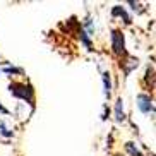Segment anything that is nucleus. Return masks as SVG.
Returning a JSON list of instances; mask_svg holds the SVG:
<instances>
[{
  "mask_svg": "<svg viewBox=\"0 0 156 156\" xmlns=\"http://www.w3.org/2000/svg\"><path fill=\"white\" fill-rule=\"evenodd\" d=\"M9 93L17 100L26 101L33 110H34V103H36V93H34V87L29 83H21V81H12L9 84Z\"/></svg>",
  "mask_w": 156,
  "mask_h": 156,
  "instance_id": "1",
  "label": "nucleus"
},
{
  "mask_svg": "<svg viewBox=\"0 0 156 156\" xmlns=\"http://www.w3.org/2000/svg\"><path fill=\"white\" fill-rule=\"evenodd\" d=\"M110 41H112V51H113L117 57L124 58L127 57V50H125V36H124V31L120 28H113L110 33Z\"/></svg>",
  "mask_w": 156,
  "mask_h": 156,
  "instance_id": "2",
  "label": "nucleus"
},
{
  "mask_svg": "<svg viewBox=\"0 0 156 156\" xmlns=\"http://www.w3.org/2000/svg\"><path fill=\"white\" fill-rule=\"evenodd\" d=\"M137 108L142 115H153L154 113V105L153 98L147 93H139L137 94Z\"/></svg>",
  "mask_w": 156,
  "mask_h": 156,
  "instance_id": "3",
  "label": "nucleus"
},
{
  "mask_svg": "<svg viewBox=\"0 0 156 156\" xmlns=\"http://www.w3.org/2000/svg\"><path fill=\"white\" fill-rule=\"evenodd\" d=\"M112 17H120V19H124V24H125V26H129V24L132 23L130 16L127 14L125 7H122V5H115L113 9H112Z\"/></svg>",
  "mask_w": 156,
  "mask_h": 156,
  "instance_id": "4",
  "label": "nucleus"
},
{
  "mask_svg": "<svg viewBox=\"0 0 156 156\" xmlns=\"http://www.w3.org/2000/svg\"><path fill=\"white\" fill-rule=\"evenodd\" d=\"M115 120L119 122V124H122L125 120V113H124V100L122 98H117V101H115Z\"/></svg>",
  "mask_w": 156,
  "mask_h": 156,
  "instance_id": "5",
  "label": "nucleus"
},
{
  "mask_svg": "<svg viewBox=\"0 0 156 156\" xmlns=\"http://www.w3.org/2000/svg\"><path fill=\"white\" fill-rule=\"evenodd\" d=\"M0 70L7 76H23L24 69L23 67H14V65H5V67H0Z\"/></svg>",
  "mask_w": 156,
  "mask_h": 156,
  "instance_id": "6",
  "label": "nucleus"
},
{
  "mask_svg": "<svg viewBox=\"0 0 156 156\" xmlns=\"http://www.w3.org/2000/svg\"><path fill=\"white\" fill-rule=\"evenodd\" d=\"M103 86H105V96L110 100L112 98V79H110V72L108 70L103 72Z\"/></svg>",
  "mask_w": 156,
  "mask_h": 156,
  "instance_id": "7",
  "label": "nucleus"
},
{
  "mask_svg": "<svg viewBox=\"0 0 156 156\" xmlns=\"http://www.w3.org/2000/svg\"><path fill=\"white\" fill-rule=\"evenodd\" d=\"M125 151H127L130 156H144L141 151H139V147L136 146V142H125Z\"/></svg>",
  "mask_w": 156,
  "mask_h": 156,
  "instance_id": "8",
  "label": "nucleus"
},
{
  "mask_svg": "<svg viewBox=\"0 0 156 156\" xmlns=\"http://www.w3.org/2000/svg\"><path fill=\"white\" fill-rule=\"evenodd\" d=\"M0 136H2V137H7V139L14 136V132H12V130H10V129L5 125L4 120H0Z\"/></svg>",
  "mask_w": 156,
  "mask_h": 156,
  "instance_id": "9",
  "label": "nucleus"
},
{
  "mask_svg": "<svg viewBox=\"0 0 156 156\" xmlns=\"http://www.w3.org/2000/svg\"><path fill=\"white\" fill-rule=\"evenodd\" d=\"M127 4L132 7L134 12H137V14H142V12H144V9H142V5H141V4H136V2H127Z\"/></svg>",
  "mask_w": 156,
  "mask_h": 156,
  "instance_id": "10",
  "label": "nucleus"
},
{
  "mask_svg": "<svg viewBox=\"0 0 156 156\" xmlns=\"http://www.w3.org/2000/svg\"><path fill=\"white\" fill-rule=\"evenodd\" d=\"M0 113H4V115H9V113H10V112H9V110H7V108H5V106H4V105H2V103H0Z\"/></svg>",
  "mask_w": 156,
  "mask_h": 156,
  "instance_id": "11",
  "label": "nucleus"
}]
</instances>
